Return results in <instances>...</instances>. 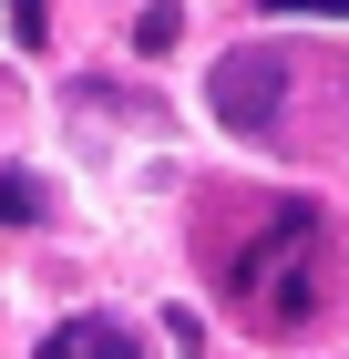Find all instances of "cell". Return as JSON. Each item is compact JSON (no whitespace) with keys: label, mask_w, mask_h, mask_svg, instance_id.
Segmentation results:
<instances>
[{"label":"cell","mask_w":349,"mask_h":359,"mask_svg":"<svg viewBox=\"0 0 349 359\" xmlns=\"http://www.w3.org/2000/svg\"><path fill=\"white\" fill-rule=\"evenodd\" d=\"M216 123L226 134H246V144H268L277 134V113H288V52L277 41H246V52H226L216 62Z\"/></svg>","instance_id":"2"},{"label":"cell","mask_w":349,"mask_h":359,"mask_svg":"<svg viewBox=\"0 0 349 359\" xmlns=\"http://www.w3.org/2000/svg\"><path fill=\"white\" fill-rule=\"evenodd\" d=\"M329 257H339L329 216L277 195L268 216H257V236H237V247L216 257V287H226V298H237L268 339H298V329L329 308Z\"/></svg>","instance_id":"1"},{"label":"cell","mask_w":349,"mask_h":359,"mask_svg":"<svg viewBox=\"0 0 349 359\" xmlns=\"http://www.w3.org/2000/svg\"><path fill=\"white\" fill-rule=\"evenodd\" d=\"M175 31H185V11H175V0H144V11H134V41H144V52H164Z\"/></svg>","instance_id":"5"},{"label":"cell","mask_w":349,"mask_h":359,"mask_svg":"<svg viewBox=\"0 0 349 359\" xmlns=\"http://www.w3.org/2000/svg\"><path fill=\"white\" fill-rule=\"evenodd\" d=\"M0 226H41V185H31L21 165L0 175Z\"/></svg>","instance_id":"4"},{"label":"cell","mask_w":349,"mask_h":359,"mask_svg":"<svg viewBox=\"0 0 349 359\" xmlns=\"http://www.w3.org/2000/svg\"><path fill=\"white\" fill-rule=\"evenodd\" d=\"M268 21H349V0H257Z\"/></svg>","instance_id":"6"},{"label":"cell","mask_w":349,"mask_h":359,"mask_svg":"<svg viewBox=\"0 0 349 359\" xmlns=\"http://www.w3.org/2000/svg\"><path fill=\"white\" fill-rule=\"evenodd\" d=\"M11 31H21V52H41V41H52V11H41V0H11Z\"/></svg>","instance_id":"7"},{"label":"cell","mask_w":349,"mask_h":359,"mask_svg":"<svg viewBox=\"0 0 349 359\" xmlns=\"http://www.w3.org/2000/svg\"><path fill=\"white\" fill-rule=\"evenodd\" d=\"M41 359H144V349H134V329H124V318L82 308V318H62V329L41 339Z\"/></svg>","instance_id":"3"}]
</instances>
